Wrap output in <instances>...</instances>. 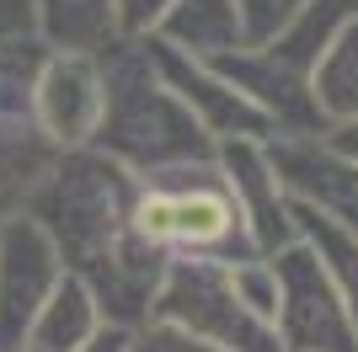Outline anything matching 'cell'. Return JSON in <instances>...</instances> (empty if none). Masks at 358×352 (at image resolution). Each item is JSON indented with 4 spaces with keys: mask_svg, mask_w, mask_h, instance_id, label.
Segmentation results:
<instances>
[{
    "mask_svg": "<svg viewBox=\"0 0 358 352\" xmlns=\"http://www.w3.org/2000/svg\"><path fill=\"white\" fill-rule=\"evenodd\" d=\"M310 102L321 123H348L358 117V16H348L343 32L327 43V54L310 70Z\"/></svg>",
    "mask_w": 358,
    "mask_h": 352,
    "instance_id": "cell-17",
    "label": "cell"
},
{
    "mask_svg": "<svg viewBox=\"0 0 358 352\" xmlns=\"http://www.w3.org/2000/svg\"><path fill=\"white\" fill-rule=\"evenodd\" d=\"M32 123L54 149H80L102 123V70L91 54H48L32 86Z\"/></svg>",
    "mask_w": 358,
    "mask_h": 352,
    "instance_id": "cell-8",
    "label": "cell"
},
{
    "mask_svg": "<svg viewBox=\"0 0 358 352\" xmlns=\"http://www.w3.org/2000/svg\"><path fill=\"white\" fill-rule=\"evenodd\" d=\"M129 352H220V347H209V342L187 337V331H177V325L155 321V325L139 331V342H129Z\"/></svg>",
    "mask_w": 358,
    "mask_h": 352,
    "instance_id": "cell-24",
    "label": "cell"
},
{
    "mask_svg": "<svg viewBox=\"0 0 358 352\" xmlns=\"http://www.w3.org/2000/svg\"><path fill=\"white\" fill-rule=\"evenodd\" d=\"M166 11H171V0H113V27L123 38H150Z\"/></svg>",
    "mask_w": 358,
    "mask_h": 352,
    "instance_id": "cell-23",
    "label": "cell"
},
{
    "mask_svg": "<svg viewBox=\"0 0 358 352\" xmlns=\"http://www.w3.org/2000/svg\"><path fill=\"white\" fill-rule=\"evenodd\" d=\"M348 16H353V6H348V0H310V6H305V11H299L294 22L273 38V43H262V48H273V54L284 59V64H294L299 75H310L315 59L327 54V43L343 32Z\"/></svg>",
    "mask_w": 358,
    "mask_h": 352,
    "instance_id": "cell-19",
    "label": "cell"
},
{
    "mask_svg": "<svg viewBox=\"0 0 358 352\" xmlns=\"http://www.w3.org/2000/svg\"><path fill=\"white\" fill-rule=\"evenodd\" d=\"M129 342H134V337H129L123 325H96V331H91L75 352H129Z\"/></svg>",
    "mask_w": 358,
    "mask_h": 352,
    "instance_id": "cell-27",
    "label": "cell"
},
{
    "mask_svg": "<svg viewBox=\"0 0 358 352\" xmlns=\"http://www.w3.org/2000/svg\"><path fill=\"white\" fill-rule=\"evenodd\" d=\"M129 230L166 256H209V262L257 256L236 192L209 161L150 171V182L134 192Z\"/></svg>",
    "mask_w": 358,
    "mask_h": 352,
    "instance_id": "cell-2",
    "label": "cell"
},
{
    "mask_svg": "<svg viewBox=\"0 0 358 352\" xmlns=\"http://www.w3.org/2000/svg\"><path fill=\"white\" fill-rule=\"evenodd\" d=\"M129 208H134L129 171L107 161L102 149H70V155H54L27 203V219L54 240L64 262L80 267L129 230Z\"/></svg>",
    "mask_w": 358,
    "mask_h": 352,
    "instance_id": "cell-3",
    "label": "cell"
},
{
    "mask_svg": "<svg viewBox=\"0 0 358 352\" xmlns=\"http://www.w3.org/2000/svg\"><path fill=\"white\" fill-rule=\"evenodd\" d=\"M348 6H353V16H358V0H348Z\"/></svg>",
    "mask_w": 358,
    "mask_h": 352,
    "instance_id": "cell-28",
    "label": "cell"
},
{
    "mask_svg": "<svg viewBox=\"0 0 358 352\" xmlns=\"http://www.w3.org/2000/svg\"><path fill=\"white\" fill-rule=\"evenodd\" d=\"M48 166H54V145L38 133L32 117L0 123V224L16 219L32 203V192L48 176Z\"/></svg>",
    "mask_w": 358,
    "mask_h": 352,
    "instance_id": "cell-15",
    "label": "cell"
},
{
    "mask_svg": "<svg viewBox=\"0 0 358 352\" xmlns=\"http://www.w3.org/2000/svg\"><path fill=\"white\" fill-rule=\"evenodd\" d=\"M166 262H171L166 251L145 246L134 230H123L113 246L86 256L75 278L86 283V293L96 299V315H107V325H123V331H129L134 321H145L150 309H155Z\"/></svg>",
    "mask_w": 358,
    "mask_h": 352,
    "instance_id": "cell-9",
    "label": "cell"
},
{
    "mask_svg": "<svg viewBox=\"0 0 358 352\" xmlns=\"http://www.w3.org/2000/svg\"><path fill=\"white\" fill-rule=\"evenodd\" d=\"M38 32L59 54H96L118 38L113 27V0H32Z\"/></svg>",
    "mask_w": 358,
    "mask_h": 352,
    "instance_id": "cell-18",
    "label": "cell"
},
{
    "mask_svg": "<svg viewBox=\"0 0 358 352\" xmlns=\"http://www.w3.org/2000/svg\"><path fill=\"white\" fill-rule=\"evenodd\" d=\"M22 38H38V11H32V0H0V48L22 43Z\"/></svg>",
    "mask_w": 358,
    "mask_h": 352,
    "instance_id": "cell-25",
    "label": "cell"
},
{
    "mask_svg": "<svg viewBox=\"0 0 358 352\" xmlns=\"http://www.w3.org/2000/svg\"><path fill=\"white\" fill-rule=\"evenodd\" d=\"M150 315L177 325V331H187V337H198V342H209L220 352H284L278 347V331L268 321H257L252 309L236 299L230 262L171 256Z\"/></svg>",
    "mask_w": 358,
    "mask_h": 352,
    "instance_id": "cell-4",
    "label": "cell"
},
{
    "mask_svg": "<svg viewBox=\"0 0 358 352\" xmlns=\"http://www.w3.org/2000/svg\"><path fill=\"white\" fill-rule=\"evenodd\" d=\"M273 272H278V315L273 331L284 337V352H358V331L348 321L343 299L310 256V246H284L273 251Z\"/></svg>",
    "mask_w": 358,
    "mask_h": 352,
    "instance_id": "cell-5",
    "label": "cell"
},
{
    "mask_svg": "<svg viewBox=\"0 0 358 352\" xmlns=\"http://www.w3.org/2000/svg\"><path fill=\"white\" fill-rule=\"evenodd\" d=\"M230 288H236V299L257 321L273 325V315H278V272H273V262H257V256L230 262Z\"/></svg>",
    "mask_w": 358,
    "mask_h": 352,
    "instance_id": "cell-21",
    "label": "cell"
},
{
    "mask_svg": "<svg viewBox=\"0 0 358 352\" xmlns=\"http://www.w3.org/2000/svg\"><path fill=\"white\" fill-rule=\"evenodd\" d=\"M155 38L193 59H220L230 48H246L236 0H171V11L161 16Z\"/></svg>",
    "mask_w": 358,
    "mask_h": 352,
    "instance_id": "cell-14",
    "label": "cell"
},
{
    "mask_svg": "<svg viewBox=\"0 0 358 352\" xmlns=\"http://www.w3.org/2000/svg\"><path fill=\"white\" fill-rule=\"evenodd\" d=\"M145 59H150V70L161 75V86L198 117V129L209 133V139H262V133H273L268 117L257 112L230 80H220L203 59L182 54V48L161 43V38H150Z\"/></svg>",
    "mask_w": 358,
    "mask_h": 352,
    "instance_id": "cell-7",
    "label": "cell"
},
{
    "mask_svg": "<svg viewBox=\"0 0 358 352\" xmlns=\"http://www.w3.org/2000/svg\"><path fill=\"white\" fill-rule=\"evenodd\" d=\"M262 149H268L278 187L294 203H310L321 214H331L337 224L358 230V166L331 155L315 133H278V145H262Z\"/></svg>",
    "mask_w": 358,
    "mask_h": 352,
    "instance_id": "cell-11",
    "label": "cell"
},
{
    "mask_svg": "<svg viewBox=\"0 0 358 352\" xmlns=\"http://www.w3.org/2000/svg\"><path fill=\"white\" fill-rule=\"evenodd\" d=\"M203 64L220 80H230L273 129H284V133H321L327 129L321 112H315V102H310V75H299L294 64H284L273 48H230V54L203 59Z\"/></svg>",
    "mask_w": 358,
    "mask_h": 352,
    "instance_id": "cell-10",
    "label": "cell"
},
{
    "mask_svg": "<svg viewBox=\"0 0 358 352\" xmlns=\"http://www.w3.org/2000/svg\"><path fill=\"white\" fill-rule=\"evenodd\" d=\"M96 325H102V315H96V299L86 293V283L59 278L27 331V352H75Z\"/></svg>",
    "mask_w": 358,
    "mask_h": 352,
    "instance_id": "cell-16",
    "label": "cell"
},
{
    "mask_svg": "<svg viewBox=\"0 0 358 352\" xmlns=\"http://www.w3.org/2000/svg\"><path fill=\"white\" fill-rule=\"evenodd\" d=\"M220 176L230 182V192H236L241 219H246V230H252L257 256H273V251L294 246L289 192L278 187L262 139H220Z\"/></svg>",
    "mask_w": 358,
    "mask_h": 352,
    "instance_id": "cell-12",
    "label": "cell"
},
{
    "mask_svg": "<svg viewBox=\"0 0 358 352\" xmlns=\"http://www.w3.org/2000/svg\"><path fill=\"white\" fill-rule=\"evenodd\" d=\"M315 139H321L331 155H343L348 166H358V117H348V123H327V133H315Z\"/></svg>",
    "mask_w": 358,
    "mask_h": 352,
    "instance_id": "cell-26",
    "label": "cell"
},
{
    "mask_svg": "<svg viewBox=\"0 0 358 352\" xmlns=\"http://www.w3.org/2000/svg\"><path fill=\"white\" fill-rule=\"evenodd\" d=\"M59 251L32 219L0 224V352H27V331L59 283Z\"/></svg>",
    "mask_w": 358,
    "mask_h": 352,
    "instance_id": "cell-6",
    "label": "cell"
},
{
    "mask_svg": "<svg viewBox=\"0 0 358 352\" xmlns=\"http://www.w3.org/2000/svg\"><path fill=\"white\" fill-rule=\"evenodd\" d=\"M43 59H48L43 38H22V43L0 48V123L32 117V86H38Z\"/></svg>",
    "mask_w": 358,
    "mask_h": 352,
    "instance_id": "cell-20",
    "label": "cell"
},
{
    "mask_svg": "<svg viewBox=\"0 0 358 352\" xmlns=\"http://www.w3.org/2000/svg\"><path fill=\"white\" fill-rule=\"evenodd\" d=\"M310 0H236V16H241V38H246V48H262L273 43L278 32L294 22L299 11H305Z\"/></svg>",
    "mask_w": 358,
    "mask_h": 352,
    "instance_id": "cell-22",
    "label": "cell"
},
{
    "mask_svg": "<svg viewBox=\"0 0 358 352\" xmlns=\"http://www.w3.org/2000/svg\"><path fill=\"white\" fill-rule=\"evenodd\" d=\"M96 145L107 161L134 166V171H166V166H193L214 155V139L198 129V117L161 86L150 70L145 48L107 43V70H102V123Z\"/></svg>",
    "mask_w": 358,
    "mask_h": 352,
    "instance_id": "cell-1",
    "label": "cell"
},
{
    "mask_svg": "<svg viewBox=\"0 0 358 352\" xmlns=\"http://www.w3.org/2000/svg\"><path fill=\"white\" fill-rule=\"evenodd\" d=\"M289 219H294V240L310 246V256L331 278V288H337L348 321H353V331H358V230L337 224L331 214H321V208H310V203H294V198H289Z\"/></svg>",
    "mask_w": 358,
    "mask_h": 352,
    "instance_id": "cell-13",
    "label": "cell"
}]
</instances>
